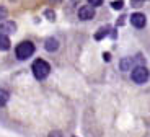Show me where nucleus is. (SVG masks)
Masks as SVG:
<instances>
[{
    "label": "nucleus",
    "instance_id": "nucleus-2",
    "mask_svg": "<svg viewBox=\"0 0 150 137\" xmlns=\"http://www.w3.org/2000/svg\"><path fill=\"white\" fill-rule=\"evenodd\" d=\"M33 75L38 78V80H42V78H46L49 75V72H51V65H49L46 60H42V59H38V60H34V64H33Z\"/></svg>",
    "mask_w": 150,
    "mask_h": 137
},
{
    "label": "nucleus",
    "instance_id": "nucleus-3",
    "mask_svg": "<svg viewBox=\"0 0 150 137\" xmlns=\"http://www.w3.org/2000/svg\"><path fill=\"white\" fill-rule=\"evenodd\" d=\"M131 78L135 83H145V82L149 80V70H147L144 65H135V67H132Z\"/></svg>",
    "mask_w": 150,
    "mask_h": 137
},
{
    "label": "nucleus",
    "instance_id": "nucleus-15",
    "mask_svg": "<svg viewBox=\"0 0 150 137\" xmlns=\"http://www.w3.org/2000/svg\"><path fill=\"white\" fill-rule=\"evenodd\" d=\"M7 16V8L5 7H0V20H4Z\"/></svg>",
    "mask_w": 150,
    "mask_h": 137
},
{
    "label": "nucleus",
    "instance_id": "nucleus-16",
    "mask_svg": "<svg viewBox=\"0 0 150 137\" xmlns=\"http://www.w3.org/2000/svg\"><path fill=\"white\" fill-rule=\"evenodd\" d=\"M49 137H62V136H60V132H51Z\"/></svg>",
    "mask_w": 150,
    "mask_h": 137
},
{
    "label": "nucleus",
    "instance_id": "nucleus-13",
    "mask_svg": "<svg viewBox=\"0 0 150 137\" xmlns=\"http://www.w3.org/2000/svg\"><path fill=\"white\" fill-rule=\"evenodd\" d=\"M44 15H46V18H47L49 21H54V20H56V15H54V11H52V10H46V11H44Z\"/></svg>",
    "mask_w": 150,
    "mask_h": 137
},
{
    "label": "nucleus",
    "instance_id": "nucleus-1",
    "mask_svg": "<svg viewBox=\"0 0 150 137\" xmlns=\"http://www.w3.org/2000/svg\"><path fill=\"white\" fill-rule=\"evenodd\" d=\"M33 52H34V44L30 43V41H23V43H20V44L16 46V49H15L16 59H20V60L30 59V57L33 56Z\"/></svg>",
    "mask_w": 150,
    "mask_h": 137
},
{
    "label": "nucleus",
    "instance_id": "nucleus-7",
    "mask_svg": "<svg viewBox=\"0 0 150 137\" xmlns=\"http://www.w3.org/2000/svg\"><path fill=\"white\" fill-rule=\"evenodd\" d=\"M0 30H2V34H11L15 31V23L13 21H7L5 25L0 26Z\"/></svg>",
    "mask_w": 150,
    "mask_h": 137
},
{
    "label": "nucleus",
    "instance_id": "nucleus-5",
    "mask_svg": "<svg viewBox=\"0 0 150 137\" xmlns=\"http://www.w3.org/2000/svg\"><path fill=\"white\" fill-rule=\"evenodd\" d=\"M131 23L135 28H144L147 23V18L144 13H134V15H131Z\"/></svg>",
    "mask_w": 150,
    "mask_h": 137
},
{
    "label": "nucleus",
    "instance_id": "nucleus-17",
    "mask_svg": "<svg viewBox=\"0 0 150 137\" xmlns=\"http://www.w3.org/2000/svg\"><path fill=\"white\" fill-rule=\"evenodd\" d=\"M103 56H105V60H111V56H109L108 52H105V54H103Z\"/></svg>",
    "mask_w": 150,
    "mask_h": 137
},
{
    "label": "nucleus",
    "instance_id": "nucleus-14",
    "mask_svg": "<svg viewBox=\"0 0 150 137\" xmlns=\"http://www.w3.org/2000/svg\"><path fill=\"white\" fill-rule=\"evenodd\" d=\"M88 4L91 7H100V5H103V0H88Z\"/></svg>",
    "mask_w": 150,
    "mask_h": 137
},
{
    "label": "nucleus",
    "instance_id": "nucleus-18",
    "mask_svg": "<svg viewBox=\"0 0 150 137\" xmlns=\"http://www.w3.org/2000/svg\"><path fill=\"white\" fill-rule=\"evenodd\" d=\"M52 2H60V0H52Z\"/></svg>",
    "mask_w": 150,
    "mask_h": 137
},
{
    "label": "nucleus",
    "instance_id": "nucleus-11",
    "mask_svg": "<svg viewBox=\"0 0 150 137\" xmlns=\"http://www.w3.org/2000/svg\"><path fill=\"white\" fill-rule=\"evenodd\" d=\"M7 101H8V93L5 90H0V106H4Z\"/></svg>",
    "mask_w": 150,
    "mask_h": 137
},
{
    "label": "nucleus",
    "instance_id": "nucleus-6",
    "mask_svg": "<svg viewBox=\"0 0 150 137\" xmlns=\"http://www.w3.org/2000/svg\"><path fill=\"white\" fill-rule=\"evenodd\" d=\"M44 48L47 49L49 52L57 51V49H59V41H57L56 38H47V39H46V43H44Z\"/></svg>",
    "mask_w": 150,
    "mask_h": 137
},
{
    "label": "nucleus",
    "instance_id": "nucleus-12",
    "mask_svg": "<svg viewBox=\"0 0 150 137\" xmlns=\"http://www.w3.org/2000/svg\"><path fill=\"white\" fill-rule=\"evenodd\" d=\"M111 5H112V8H114V10H121V8H122V5H124V0H114Z\"/></svg>",
    "mask_w": 150,
    "mask_h": 137
},
{
    "label": "nucleus",
    "instance_id": "nucleus-8",
    "mask_svg": "<svg viewBox=\"0 0 150 137\" xmlns=\"http://www.w3.org/2000/svg\"><path fill=\"white\" fill-rule=\"evenodd\" d=\"M10 49V39L7 34L0 33V51H8Z\"/></svg>",
    "mask_w": 150,
    "mask_h": 137
},
{
    "label": "nucleus",
    "instance_id": "nucleus-9",
    "mask_svg": "<svg viewBox=\"0 0 150 137\" xmlns=\"http://www.w3.org/2000/svg\"><path fill=\"white\" fill-rule=\"evenodd\" d=\"M108 33H109V28H108V26H105V28H101V30H100L96 34H95V39H96V41L103 39V38H105Z\"/></svg>",
    "mask_w": 150,
    "mask_h": 137
},
{
    "label": "nucleus",
    "instance_id": "nucleus-10",
    "mask_svg": "<svg viewBox=\"0 0 150 137\" xmlns=\"http://www.w3.org/2000/svg\"><path fill=\"white\" fill-rule=\"evenodd\" d=\"M121 70H129V69H132V59H124L121 60Z\"/></svg>",
    "mask_w": 150,
    "mask_h": 137
},
{
    "label": "nucleus",
    "instance_id": "nucleus-4",
    "mask_svg": "<svg viewBox=\"0 0 150 137\" xmlns=\"http://www.w3.org/2000/svg\"><path fill=\"white\" fill-rule=\"evenodd\" d=\"M95 16V8L91 5H83L82 8L79 10V18L80 20H91Z\"/></svg>",
    "mask_w": 150,
    "mask_h": 137
}]
</instances>
